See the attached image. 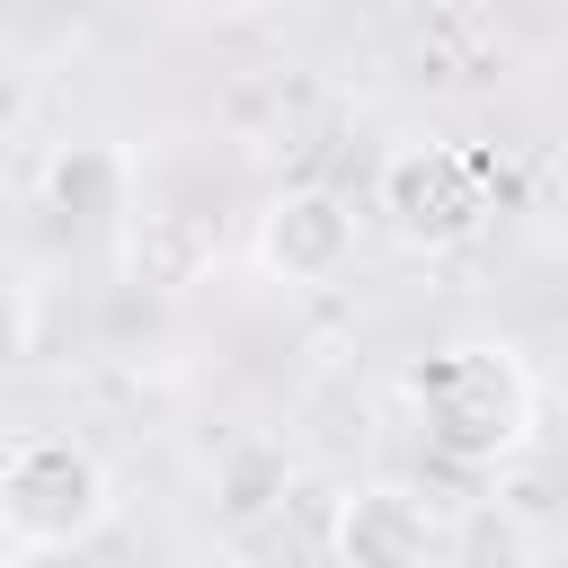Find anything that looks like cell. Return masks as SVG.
I'll return each instance as SVG.
<instances>
[{
    "instance_id": "obj_3",
    "label": "cell",
    "mask_w": 568,
    "mask_h": 568,
    "mask_svg": "<svg viewBox=\"0 0 568 568\" xmlns=\"http://www.w3.org/2000/svg\"><path fill=\"white\" fill-rule=\"evenodd\" d=\"M373 213L390 222L399 248H417V257H462V248L488 240L497 186H488V169H479L462 142H399V151L382 160V178H373Z\"/></svg>"
},
{
    "instance_id": "obj_4",
    "label": "cell",
    "mask_w": 568,
    "mask_h": 568,
    "mask_svg": "<svg viewBox=\"0 0 568 568\" xmlns=\"http://www.w3.org/2000/svg\"><path fill=\"white\" fill-rule=\"evenodd\" d=\"M257 266L275 275V284H293V293H311V284H337L346 266H355V204L337 195V186H284V195H266L257 204Z\"/></svg>"
},
{
    "instance_id": "obj_8",
    "label": "cell",
    "mask_w": 568,
    "mask_h": 568,
    "mask_svg": "<svg viewBox=\"0 0 568 568\" xmlns=\"http://www.w3.org/2000/svg\"><path fill=\"white\" fill-rule=\"evenodd\" d=\"M284 453L275 444H240L231 462H222V479H213V515L231 524V532H248V524H266L275 506H284Z\"/></svg>"
},
{
    "instance_id": "obj_12",
    "label": "cell",
    "mask_w": 568,
    "mask_h": 568,
    "mask_svg": "<svg viewBox=\"0 0 568 568\" xmlns=\"http://www.w3.org/2000/svg\"><path fill=\"white\" fill-rule=\"evenodd\" d=\"M506 9H532V18H568V0H506Z\"/></svg>"
},
{
    "instance_id": "obj_9",
    "label": "cell",
    "mask_w": 568,
    "mask_h": 568,
    "mask_svg": "<svg viewBox=\"0 0 568 568\" xmlns=\"http://www.w3.org/2000/svg\"><path fill=\"white\" fill-rule=\"evenodd\" d=\"M36 355V284L18 266H0V373Z\"/></svg>"
},
{
    "instance_id": "obj_10",
    "label": "cell",
    "mask_w": 568,
    "mask_h": 568,
    "mask_svg": "<svg viewBox=\"0 0 568 568\" xmlns=\"http://www.w3.org/2000/svg\"><path fill=\"white\" fill-rule=\"evenodd\" d=\"M27 115H36V80H27V71H18L9 53H0V151H9L18 133H27Z\"/></svg>"
},
{
    "instance_id": "obj_11",
    "label": "cell",
    "mask_w": 568,
    "mask_h": 568,
    "mask_svg": "<svg viewBox=\"0 0 568 568\" xmlns=\"http://www.w3.org/2000/svg\"><path fill=\"white\" fill-rule=\"evenodd\" d=\"M541 390H550V408L568 417V328H559V346H550V364H541Z\"/></svg>"
},
{
    "instance_id": "obj_6",
    "label": "cell",
    "mask_w": 568,
    "mask_h": 568,
    "mask_svg": "<svg viewBox=\"0 0 568 568\" xmlns=\"http://www.w3.org/2000/svg\"><path fill=\"white\" fill-rule=\"evenodd\" d=\"M36 195H44V213H53L62 231L124 222V213H133V160H124L115 142H62V151L44 160V178H36Z\"/></svg>"
},
{
    "instance_id": "obj_1",
    "label": "cell",
    "mask_w": 568,
    "mask_h": 568,
    "mask_svg": "<svg viewBox=\"0 0 568 568\" xmlns=\"http://www.w3.org/2000/svg\"><path fill=\"white\" fill-rule=\"evenodd\" d=\"M408 408L462 470H497L532 444V373L515 364V346H435L408 373Z\"/></svg>"
},
{
    "instance_id": "obj_2",
    "label": "cell",
    "mask_w": 568,
    "mask_h": 568,
    "mask_svg": "<svg viewBox=\"0 0 568 568\" xmlns=\"http://www.w3.org/2000/svg\"><path fill=\"white\" fill-rule=\"evenodd\" d=\"M115 515V470L80 435H18L0 453V532L18 550H80Z\"/></svg>"
},
{
    "instance_id": "obj_7",
    "label": "cell",
    "mask_w": 568,
    "mask_h": 568,
    "mask_svg": "<svg viewBox=\"0 0 568 568\" xmlns=\"http://www.w3.org/2000/svg\"><path fill=\"white\" fill-rule=\"evenodd\" d=\"M124 266L133 284H160V293H186L213 275V222L186 213V204H151V213H124Z\"/></svg>"
},
{
    "instance_id": "obj_5",
    "label": "cell",
    "mask_w": 568,
    "mask_h": 568,
    "mask_svg": "<svg viewBox=\"0 0 568 568\" xmlns=\"http://www.w3.org/2000/svg\"><path fill=\"white\" fill-rule=\"evenodd\" d=\"M328 559L337 568H426L435 559V515L399 479H364L328 515Z\"/></svg>"
},
{
    "instance_id": "obj_13",
    "label": "cell",
    "mask_w": 568,
    "mask_h": 568,
    "mask_svg": "<svg viewBox=\"0 0 568 568\" xmlns=\"http://www.w3.org/2000/svg\"><path fill=\"white\" fill-rule=\"evenodd\" d=\"M0 568H27V550H18V541H9V532H0Z\"/></svg>"
}]
</instances>
